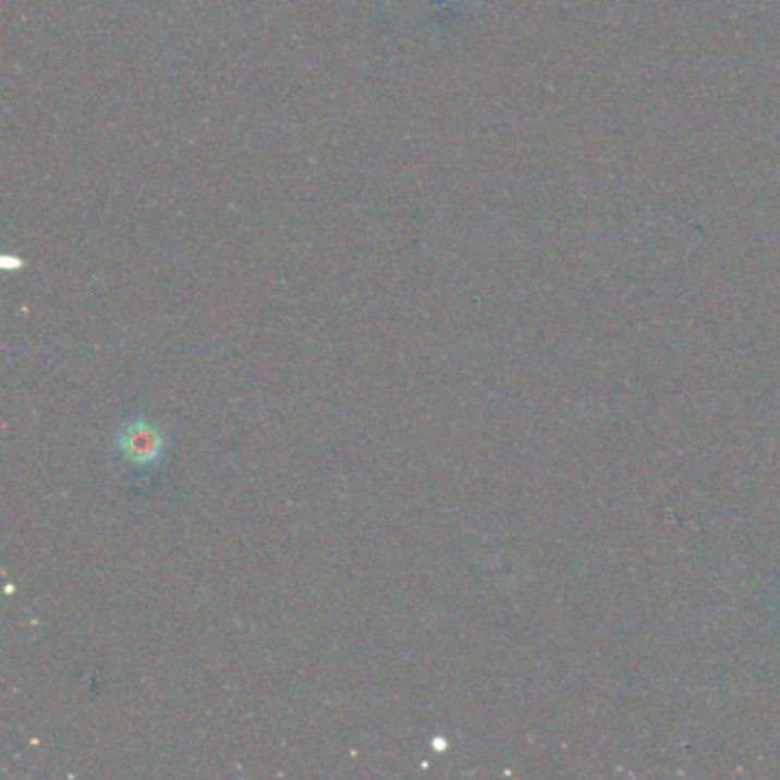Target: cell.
I'll return each mask as SVG.
<instances>
[{
	"mask_svg": "<svg viewBox=\"0 0 780 780\" xmlns=\"http://www.w3.org/2000/svg\"><path fill=\"white\" fill-rule=\"evenodd\" d=\"M118 447L131 463L151 465L160 461V455H163L166 440H163V432H160L154 424L145 419H135L126 428H122Z\"/></svg>",
	"mask_w": 780,
	"mask_h": 780,
	"instance_id": "1",
	"label": "cell"
}]
</instances>
